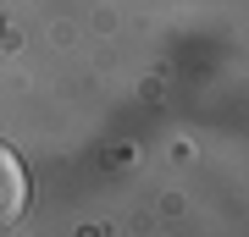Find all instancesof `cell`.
Wrapping results in <instances>:
<instances>
[{"label": "cell", "mask_w": 249, "mask_h": 237, "mask_svg": "<svg viewBox=\"0 0 249 237\" xmlns=\"http://www.w3.org/2000/svg\"><path fill=\"white\" fill-rule=\"evenodd\" d=\"M28 215V166L17 160V149L0 143V226H17Z\"/></svg>", "instance_id": "obj_1"}]
</instances>
